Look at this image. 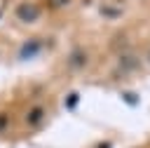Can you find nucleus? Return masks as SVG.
<instances>
[{
  "label": "nucleus",
  "instance_id": "nucleus-5",
  "mask_svg": "<svg viewBox=\"0 0 150 148\" xmlns=\"http://www.w3.org/2000/svg\"><path fill=\"white\" fill-rule=\"evenodd\" d=\"M42 120H45V108H42V106H30V110H28V115H26V122H28L30 127H38Z\"/></svg>",
  "mask_w": 150,
  "mask_h": 148
},
{
  "label": "nucleus",
  "instance_id": "nucleus-3",
  "mask_svg": "<svg viewBox=\"0 0 150 148\" xmlns=\"http://www.w3.org/2000/svg\"><path fill=\"white\" fill-rule=\"evenodd\" d=\"M40 52H42V40H40V38H28V40L19 47L16 56H19V61H30V59H35Z\"/></svg>",
  "mask_w": 150,
  "mask_h": 148
},
{
  "label": "nucleus",
  "instance_id": "nucleus-6",
  "mask_svg": "<svg viewBox=\"0 0 150 148\" xmlns=\"http://www.w3.org/2000/svg\"><path fill=\"white\" fill-rule=\"evenodd\" d=\"M105 19H120L122 16V12L117 9V7H108V5H101V9H98Z\"/></svg>",
  "mask_w": 150,
  "mask_h": 148
},
{
  "label": "nucleus",
  "instance_id": "nucleus-7",
  "mask_svg": "<svg viewBox=\"0 0 150 148\" xmlns=\"http://www.w3.org/2000/svg\"><path fill=\"white\" fill-rule=\"evenodd\" d=\"M49 2H52L54 7H66V5H70L73 0H49Z\"/></svg>",
  "mask_w": 150,
  "mask_h": 148
},
{
  "label": "nucleus",
  "instance_id": "nucleus-8",
  "mask_svg": "<svg viewBox=\"0 0 150 148\" xmlns=\"http://www.w3.org/2000/svg\"><path fill=\"white\" fill-rule=\"evenodd\" d=\"M141 56H143V63H145V66H150V47H148V49H145Z\"/></svg>",
  "mask_w": 150,
  "mask_h": 148
},
{
  "label": "nucleus",
  "instance_id": "nucleus-1",
  "mask_svg": "<svg viewBox=\"0 0 150 148\" xmlns=\"http://www.w3.org/2000/svg\"><path fill=\"white\" fill-rule=\"evenodd\" d=\"M14 19L30 26V23H38L42 19V7L35 2V0H21L16 7H14Z\"/></svg>",
  "mask_w": 150,
  "mask_h": 148
},
{
  "label": "nucleus",
  "instance_id": "nucleus-4",
  "mask_svg": "<svg viewBox=\"0 0 150 148\" xmlns=\"http://www.w3.org/2000/svg\"><path fill=\"white\" fill-rule=\"evenodd\" d=\"M87 63H89L87 49H82V47L70 49V54H68V68H70V70H75V73H77V70H84Z\"/></svg>",
  "mask_w": 150,
  "mask_h": 148
},
{
  "label": "nucleus",
  "instance_id": "nucleus-2",
  "mask_svg": "<svg viewBox=\"0 0 150 148\" xmlns=\"http://www.w3.org/2000/svg\"><path fill=\"white\" fill-rule=\"evenodd\" d=\"M117 70L120 73H124V75H131V73H136V70H141L143 68V56L138 54V52H134V49H122L120 54H117Z\"/></svg>",
  "mask_w": 150,
  "mask_h": 148
},
{
  "label": "nucleus",
  "instance_id": "nucleus-9",
  "mask_svg": "<svg viewBox=\"0 0 150 148\" xmlns=\"http://www.w3.org/2000/svg\"><path fill=\"white\" fill-rule=\"evenodd\" d=\"M7 129V115H0V132Z\"/></svg>",
  "mask_w": 150,
  "mask_h": 148
}]
</instances>
